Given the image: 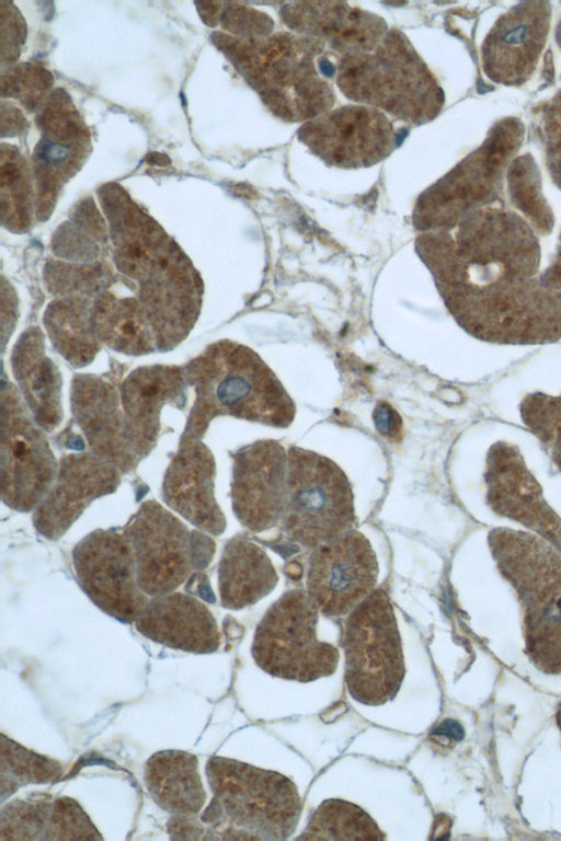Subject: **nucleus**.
Masks as SVG:
<instances>
[{"label":"nucleus","instance_id":"obj_5","mask_svg":"<svg viewBox=\"0 0 561 841\" xmlns=\"http://www.w3.org/2000/svg\"><path fill=\"white\" fill-rule=\"evenodd\" d=\"M336 84L347 99L412 125L432 120L444 102L434 76L398 30L371 51L341 57Z\"/></svg>","mask_w":561,"mask_h":841},{"label":"nucleus","instance_id":"obj_16","mask_svg":"<svg viewBox=\"0 0 561 841\" xmlns=\"http://www.w3.org/2000/svg\"><path fill=\"white\" fill-rule=\"evenodd\" d=\"M119 472L93 452L62 457L51 488L34 510L35 529L49 540L62 537L92 500L116 491Z\"/></svg>","mask_w":561,"mask_h":841},{"label":"nucleus","instance_id":"obj_28","mask_svg":"<svg viewBox=\"0 0 561 841\" xmlns=\"http://www.w3.org/2000/svg\"><path fill=\"white\" fill-rule=\"evenodd\" d=\"M95 326L113 347L141 353L151 348V335L145 315L133 300L104 299L95 314Z\"/></svg>","mask_w":561,"mask_h":841},{"label":"nucleus","instance_id":"obj_23","mask_svg":"<svg viewBox=\"0 0 561 841\" xmlns=\"http://www.w3.org/2000/svg\"><path fill=\"white\" fill-rule=\"evenodd\" d=\"M180 377L167 369H149L129 377L122 389L124 435L138 459L150 453L160 429L164 404L179 402Z\"/></svg>","mask_w":561,"mask_h":841},{"label":"nucleus","instance_id":"obj_8","mask_svg":"<svg viewBox=\"0 0 561 841\" xmlns=\"http://www.w3.org/2000/svg\"><path fill=\"white\" fill-rule=\"evenodd\" d=\"M318 612L307 591L285 592L256 627L252 644L256 665L273 677L304 683L334 673L339 652L317 638Z\"/></svg>","mask_w":561,"mask_h":841},{"label":"nucleus","instance_id":"obj_31","mask_svg":"<svg viewBox=\"0 0 561 841\" xmlns=\"http://www.w3.org/2000/svg\"><path fill=\"white\" fill-rule=\"evenodd\" d=\"M526 425L549 447L561 449V398L531 395L522 405Z\"/></svg>","mask_w":561,"mask_h":841},{"label":"nucleus","instance_id":"obj_34","mask_svg":"<svg viewBox=\"0 0 561 841\" xmlns=\"http://www.w3.org/2000/svg\"><path fill=\"white\" fill-rule=\"evenodd\" d=\"M552 460L554 461L556 465L561 471V449L552 450Z\"/></svg>","mask_w":561,"mask_h":841},{"label":"nucleus","instance_id":"obj_13","mask_svg":"<svg viewBox=\"0 0 561 841\" xmlns=\"http://www.w3.org/2000/svg\"><path fill=\"white\" fill-rule=\"evenodd\" d=\"M378 563L367 538L350 530L312 550L307 592L327 617L350 613L374 591Z\"/></svg>","mask_w":561,"mask_h":841},{"label":"nucleus","instance_id":"obj_25","mask_svg":"<svg viewBox=\"0 0 561 841\" xmlns=\"http://www.w3.org/2000/svg\"><path fill=\"white\" fill-rule=\"evenodd\" d=\"M278 581L266 552L243 537L225 545L218 568V589L224 608L239 610L267 596Z\"/></svg>","mask_w":561,"mask_h":841},{"label":"nucleus","instance_id":"obj_15","mask_svg":"<svg viewBox=\"0 0 561 841\" xmlns=\"http://www.w3.org/2000/svg\"><path fill=\"white\" fill-rule=\"evenodd\" d=\"M287 452L276 440H257L233 454L231 503L242 526L261 532L280 521Z\"/></svg>","mask_w":561,"mask_h":841},{"label":"nucleus","instance_id":"obj_30","mask_svg":"<svg viewBox=\"0 0 561 841\" xmlns=\"http://www.w3.org/2000/svg\"><path fill=\"white\" fill-rule=\"evenodd\" d=\"M51 307L47 314V326L55 343L69 360L87 362L95 346L91 339L85 316L81 308L60 304Z\"/></svg>","mask_w":561,"mask_h":841},{"label":"nucleus","instance_id":"obj_3","mask_svg":"<svg viewBox=\"0 0 561 841\" xmlns=\"http://www.w3.org/2000/svg\"><path fill=\"white\" fill-rule=\"evenodd\" d=\"M489 546L524 615L526 650L548 675L561 673V553L531 533L495 528Z\"/></svg>","mask_w":561,"mask_h":841},{"label":"nucleus","instance_id":"obj_35","mask_svg":"<svg viewBox=\"0 0 561 841\" xmlns=\"http://www.w3.org/2000/svg\"><path fill=\"white\" fill-rule=\"evenodd\" d=\"M557 723H558V726H559V728L561 730V703H560V706H559L558 712H557Z\"/></svg>","mask_w":561,"mask_h":841},{"label":"nucleus","instance_id":"obj_2","mask_svg":"<svg viewBox=\"0 0 561 841\" xmlns=\"http://www.w3.org/2000/svg\"><path fill=\"white\" fill-rule=\"evenodd\" d=\"M196 378L197 400L184 435L196 440L218 415L286 428L295 419L293 399L274 371L251 348L230 341L214 345Z\"/></svg>","mask_w":561,"mask_h":841},{"label":"nucleus","instance_id":"obj_7","mask_svg":"<svg viewBox=\"0 0 561 841\" xmlns=\"http://www.w3.org/2000/svg\"><path fill=\"white\" fill-rule=\"evenodd\" d=\"M343 646L351 696L366 705L391 701L404 678L401 638L390 598L375 589L348 614Z\"/></svg>","mask_w":561,"mask_h":841},{"label":"nucleus","instance_id":"obj_6","mask_svg":"<svg viewBox=\"0 0 561 841\" xmlns=\"http://www.w3.org/2000/svg\"><path fill=\"white\" fill-rule=\"evenodd\" d=\"M352 487L331 459L300 447L287 450V475L280 525L286 535L316 549L352 530Z\"/></svg>","mask_w":561,"mask_h":841},{"label":"nucleus","instance_id":"obj_33","mask_svg":"<svg viewBox=\"0 0 561 841\" xmlns=\"http://www.w3.org/2000/svg\"><path fill=\"white\" fill-rule=\"evenodd\" d=\"M147 162L154 165H167L170 163V160L167 155H163L161 153L153 152L148 155Z\"/></svg>","mask_w":561,"mask_h":841},{"label":"nucleus","instance_id":"obj_26","mask_svg":"<svg viewBox=\"0 0 561 841\" xmlns=\"http://www.w3.org/2000/svg\"><path fill=\"white\" fill-rule=\"evenodd\" d=\"M36 334L24 338L15 350L14 370L36 423L46 430L55 429L61 418L59 378L41 350Z\"/></svg>","mask_w":561,"mask_h":841},{"label":"nucleus","instance_id":"obj_19","mask_svg":"<svg viewBox=\"0 0 561 841\" xmlns=\"http://www.w3.org/2000/svg\"><path fill=\"white\" fill-rule=\"evenodd\" d=\"M216 463L201 441L184 440L169 464L162 484L164 502L198 529L220 535L225 516L215 498Z\"/></svg>","mask_w":561,"mask_h":841},{"label":"nucleus","instance_id":"obj_24","mask_svg":"<svg viewBox=\"0 0 561 841\" xmlns=\"http://www.w3.org/2000/svg\"><path fill=\"white\" fill-rule=\"evenodd\" d=\"M144 780L154 803L173 816H197L207 798L196 756L182 750L153 753Z\"/></svg>","mask_w":561,"mask_h":841},{"label":"nucleus","instance_id":"obj_10","mask_svg":"<svg viewBox=\"0 0 561 841\" xmlns=\"http://www.w3.org/2000/svg\"><path fill=\"white\" fill-rule=\"evenodd\" d=\"M1 401V497L10 508L27 512L47 495L59 465L15 392L3 390Z\"/></svg>","mask_w":561,"mask_h":841},{"label":"nucleus","instance_id":"obj_22","mask_svg":"<svg viewBox=\"0 0 561 841\" xmlns=\"http://www.w3.org/2000/svg\"><path fill=\"white\" fill-rule=\"evenodd\" d=\"M72 411L93 453L121 472L136 468L139 459L125 439L124 415L112 388L92 381L79 382L72 393Z\"/></svg>","mask_w":561,"mask_h":841},{"label":"nucleus","instance_id":"obj_21","mask_svg":"<svg viewBox=\"0 0 561 841\" xmlns=\"http://www.w3.org/2000/svg\"><path fill=\"white\" fill-rule=\"evenodd\" d=\"M102 839L80 804L67 796L34 795L1 808V841Z\"/></svg>","mask_w":561,"mask_h":841},{"label":"nucleus","instance_id":"obj_11","mask_svg":"<svg viewBox=\"0 0 561 841\" xmlns=\"http://www.w3.org/2000/svg\"><path fill=\"white\" fill-rule=\"evenodd\" d=\"M78 581L103 612L124 623L137 620L148 602L139 588L133 550L124 532L98 529L72 551Z\"/></svg>","mask_w":561,"mask_h":841},{"label":"nucleus","instance_id":"obj_9","mask_svg":"<svg viewBox=\"0 0 561 841\" xmlns=\"http://www.w3.org/2000/svg\"><path fill=\"white\" fill-rule=\"evenodd\" d=\"M123 532L133 550L138 586L152 597L175 590L193 568H204L215 552L209 537L191 532L154 500L145 502Z\"/></svg>","mask_w":561,"mask_h":841},{"label":"nucleus","instance_id":"obj_14","mask_svg":"<svg viewBox=\"0 0 561 841\" xmlns=\"http://www.w3.org/2000/svg\"><path fill=\"white\" fill-rule=\"evenodd\" d=\"M484 480L486 502L496 515L520 523L561 553V518L515 447L497 442L490 448Z\"/></svg>","mask_w":561,"mask_h":841},{"label":"nucleus","instance_id":"obj_20","mask_svg":"<svg viewBox=\"0 0 561 841\" xmlns=\"http://www.w3.org/2000/svg\"><path fill=\"white\" fill-rule=\"evenodd\" d=\"M135 626L145 637L173 649L210 654L220 645L211 612L202 601L182 592L148 600Z\"/></svg>","mask_w":561,"mask_h":841},{"label":"nucleus","instance_id":"obj_17","mask_svg":"<svg viewBox=\"0 0 561 841\" xmlns=\"http://www.w3.org/2000/svg\"><path fill=\"white\" fill-rule=\"evenodd\" d=\"M549 22L547 2H523L502 16L483 46L486 73L506 84L524 82L536 67Z\"/></svg>","mask_w":561,"mask_h":841},{"label":"nucleus","instance_id":"obj_29","mask_svg":"<svg viewBox=\"0 0 561 841\" xmlns=\"http://www.w3.org/2000/svg\"><path fill=\"white\" fill-rule=\"evenodd\" d=\"M62 765L1 735V802L20 787L60 779Z\"/></svg>","mask_w":561,"mask_h":841},{"label":"nucleus","instance_id":"obj_18","mask_svg":"<svg viewBox=\"0 0 561 841\" xmlns=\"http://www.w3.org/2000/svg\"><path fill=\"white\" fill-rule=\"evenodd\" d=\"M279 14L293 32L319 39L341 57L374 50L388 33L380 16L344 2H290Z\"/></svg>","mask_w":561,"mask_h":841},{"label":"nucleus","instance_id":"obj_27","mask_svg":"<svg viewBox=\"0 0 561 841\" xmlns=\"http://www.w3.org/2000/svg\"><path fill=\"white\" fill-rule=\"evenodd\" d=\"M386 837L376 821L359 806L342 800L327 799L312 815L304 840H383Z\"/></svg>","mask_w":561,"mask_h":841},{"label":"nucleus","instance_id":"obj_4","mask_svg":"<svg viewBox=\"0 0 561 841\" xmlns=\"http://www.w3.org/2000/svg\"><path fill=\"white\" fill-rule=\"evenodd\" d=\"M230 56L240 72L278 118L308 122L333 106L332 85L314 59L324 53L319 39L277 32L259 39H230Z\"/></svg>","mask_w":561,"mask_h":841},{"label":"nucleus","instance_id":"obj_1","mask_svg":"<svg viewBox=\"0 0 561 841\" xmlns=\"http://www.w3.org/2000/svg\"><path fill=\"white\" fill-rule=\"evenodd\" d=\"M206 775L213 792L201 817L213 839L283 841L295 831L301 800L285 775L225 757H211Z\"/></svg>","mask_w":561,"mask_h":841},{"label":"nucleus","instance_id":"obj_12","mask_svg":"<svg viewBox=\"0 0 561 841\" xmlns=\"http://www.w3.org/2000/svg\"><path fill=\"white\" fill-rule=\"evenodd\" d=\"M298 137L324 163L342 169L371 166L398 146V133L386 114L362 104L305 122Z\"/></svg>","mask_w":561,"mask_h":841},{"label":"nucleus","instance_id":"obj_32","mask_svg":"<svg viewBox=\"0 0 561 841\" xmlns=\"http://www.w3.org/2000/svg\"><path fill=\"white\" fill-rule=\"evenodd\" d=\"M373 418L380 435L391 440L401 438L402 420L390 404L379 402L374 410Z\"/></svg>","mask_w":561,"mask_h":841}]
</instances>
